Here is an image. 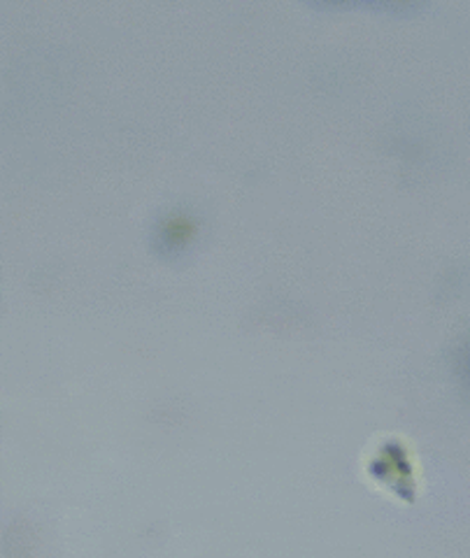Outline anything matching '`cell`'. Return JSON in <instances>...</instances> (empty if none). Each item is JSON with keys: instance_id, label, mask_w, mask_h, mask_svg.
<instances>
[{"instance_id": "1", "label": "cell", "mask_w": 470, "mask_h": 558, "mask_svg": "<svg viewBox=\"0 0 470 558\" xmlns=\"http://www.w3.org/2000/svg\"><path fill=\"white\" fill-rule=\"evenodd\" d=\"M201 231V217L191 207L176 205L168 207L161 217L156 219L152 229V242L164 256H176L189 250L196 242Z\"/></svg>"}, {"instance_id": "2", "label": "cell", "mask_w": 470, "mask_h": 558, "mask_svg": "<svg viewBox=\"0 0 470 558\" xmlns=\"http://www.w3.org/2000/svg\"><path fill=\"white\" fill-rule=\"evenodd\" d=\"M373 473H377L379 477H391L396 475V484L394 486H412V463L408 459L406 449L400 445H387L382 447L377 459L373 461Z\"/></svg>"}]
</instances>
